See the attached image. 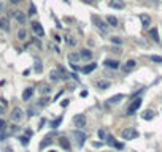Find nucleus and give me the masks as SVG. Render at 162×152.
<instances>
[{"label":"nucleus","mask_w":162,"mask_h":152,"mask_svg":"<svg viewBox=\"0 0 162 152\" xmlns=\"http://www.w3.org/2000/svg\"><path fill=\"white\" fill-rule=\"evenodd\" d=\"M21 143L24 144V146H27V143H29V138H26V136H22L21 138Z\"/></svg>","instance_id":"35"},{"label":"nucleus","mask_w":162,"mask_h":152,"mask_svg":"<svg viewBox=\"0 0 162 152\" xmlns=\"http://www.w3.org/2000/svg\"><path fill=\"white\" fill-rule=\"evenodd\" d=\"M65 41H67V44H69L70 48H73V46H76V40L73 37H65Z\"/></svg>","instance_id":"27"},{"label":"nucleus","mask_w":162,"mask_h":152,"mask_svg":"<svg viewBox=\"0 0 162 152\" xmlns=\"http://www.w3.org/2000/svg\"><path fill=\"white\" fill-rule=\"evenodd\" d=\"M29 14H35V5H30V10H29Z\"/></svg>","instance_id":"36"},{"label":"nucleus","mask_w":162,"mask_h":152,"mask_svg":"<svg viewBox=\"0 0 162 152\" xmlns=\"http://www.w3.org/2000/svg\"><path fill=\"white\" fill-rule=\"evenodd\" d=\"M73 124H75V127H78V128L84 127L86 125V116L84 114H75L73 116Z\"/></svg>","instance_id":"6"},{"label":"nucleus","mask_w":162,"mask_h":152,"mask_svg":"<svg viewBox=\"0 0 162 152\" xmlns=\"http://www.w3.org/2000/svg\"><path fill=\"white\" fill-rule=\"evenodd\" d=\"M111 41L116 43V44H121L122 43V40H121V38H118V37H113V38H111Z\"/></svg>","instance_id":"34"},{"label":"nucleus","mask_w":162,"mask_h":152,"mask_svg":"<svg viewBox=\"0 0 162 152\" xmlns=\"http://www.w3.org/2000/svg\"><path fill=\"white\" fill-rule=\"evenodd\" d=\"M96 68H97V64H89V65H86V67H83V68H81V71H83V73H86V75H87V73L94 71Z\"/></svg>","instance_id":"20"},{"label":"nucleus","mask_w":162,"mask_h":152,"mask_svg":"<svg viewBox=\"0 0 162 152\" xmlns=\"http://www.w3.org/2000/svg\"><path fill=\"white\" fill-rule=\"evenodd\" d=\"M51 141H53V139H51V136H49V135H48V136H44V139H43L41 144H40V148H41V149H44L48 144H51Z\"/></svg>","instance_id":"25"},{"label":"nucleus","mask_w":162,"mask_h":152,"mask_svg":"<svg viewBox=\"0 0 162 152\" xmlns=\"http://www.w3.org/2000/svg\"><path fill=\"white\" fill-rule=\"evenodd\" d=\"M32 94H33V89L32 87H27L24 92H22V98L24 100H29L30 97H32Z\"/></svg>","instance_id":"23"},{"label":"nucleus","mask_w":162,"mask_h":152,"mask_svg":"<svg viewBox=\"0 0 162 152\" xmlns=\"http://www.w3.org/2000/svg\"><path fill=\"white\" fill-rule=\"evenodd\" d=\"M48 103H49V100H48L46 97H43V98L40 100V103H38V106H46Z\"/></svg>","instance_id":"33"},{"label":"nucleus","mask_w":162,"mask_h":152,"mask_svg":"<svg viewBox=\"0 0 162 152\" xmlns=\"http://www.w3.org/2000/svg\"><path fill=\"white\" fill-rule=\"evenodd\" d=\"M137 67V62L133 60V59H130V60H127L126 62V65H124V71H130V70H133Z\"/></svg>","instance_id":"18"},{"label":"nucleus","mask_w":162,"mask_h":152,"mask_svg":"<svg viewBox=\"0 0 162 152\" xmlns=\"http://www.w3.org/2000/svg\"><path fill=\"white\" fill-rule=\"evenodd\" d=\"M14 19L19 22V24H26V14L22 11H14Z\"/></svg>","instance_id":"14"},{"label":"nucleus","mask_w":162,"mask_h":152,"mask_svg":"<svg viewBox=\"0 0 162 152\" xmlns=\"http://www.w3.org/2000/svg\"><path fill=\"white\" fill-rule=\"evenodd\" d=\"M140 106H142V98L138 97V98H133L130 101V105L127 106V109H126V114L127 116H132V114H135V112L140 109Z\"/></svg>","instance_id":"1"},{"label":"nucleus","mask_w":162,"mask_h":152,"mask_svg":"<svg viewBox=\"0 0 162 152\" xmlns=\"http://www.w3.org/2000/svg\"><path fill=\"white\" fill-rule=\"evenodd\" d=\"M97 87L102 89V91H105V89L110 87V81H99V82H97Z\"/></svg>","instance_id":"24"},{"label":"nucleus","mask_w":162,"mask_h":152,"mask_svg":"<svg viewBox=\"0 0 162 152\" xmlns=\"http://www.w3.org/2000/svg\"><path fill=\"white\" fill-rule=\"evenodd\" d=\"M149 59H151L153 62H156V64H162V57H160V55H154V54H153Z\"/></svg>","instance_id":"31"},{"label":"nucleus","mask_w":162,"mask_h":152,"mask_svg":"<svg viewBox=\"0 0 162 152\" xmlns=\"http://www.w3.org/2000/svg\"><path fill=\"white\" fill-rule=\"evenodd\" d=\"M0 29L5 30V32L10 30V21L7 18H0Z\"/></svg>","instance_id":"16"},{"label":"nucleus","mask_w":162,"mask_h":152,"mask_svg":"<svg viewBox=\"0 0 162 152\" xmlns=\"http://www.w3.org/2000/svg\"><path fill=\"white\" fill-rule=\"evenodd\" d=\"M32 30L37 37H44V30H43L40 22H32Z\"/></svg>","instance_id":"7"},{"label":"nucleus","mask_w":162,"mask_h":152,"mask_svg":"<svg viewBox=\"0 0 162 152\" xmlns=\"http://www.w3.org/2000/svg\"><path fill=\"white\" fill-rule=\"evenodd\" d=\"M97 135H99V138H100V139H107V132H105L103 128H100V130L97 132Z\"/></svg>","instance_id":"30"},{"label":"nucleus","mask_w":162,"mask_h":152,"mask_svg":"<svg viewBox=\"0 0 162 152\" xmlns=\"http://www.w3.org/2000/svg\"><path fill=\"white\" fill-rule=\"evenodd\" d=\"M3 10V5H0V11H2Z\"/></svg>","instance_id":"41"},{"label":"nucleus","mask_w":162,"mask_h":152,"mask_svg":"<svg viewBox=\"0 0 162 152\" xmlns=\"http://www.w3.org/2000/svg\"><path fill=\"white\" fill-rule=\"evenodd\" d=\"M138 18H140L142 25L145 27V29H148V27L151 25V16H148V14H140Z\"/></svg>","instance_id":"8"},{"label":"nucleus","mask_w":162,"mask_h":152,"mask_svg":"<svg viewBox=\"0 0 162 152\" xmlns=\"http://www.w3.org/2000/svg\"><path fill=\"white\" fill-rule=\"evenodd\" d=\"M18 38H19V40H22V41H24L26 38H27V33H26L24 29H19V32H18Z\"/></svg>","instance_id":"28"},{"label":"nucleus","mask_w":162,"mask_h":152,"mask_svg":"<svg viewBox=\"0 0 162 152\" xmlns=\"http://www.w3.org/2000/svg\"><path fill=\"white\" fill-rule=\"evenodd\" d=\"M69 101H70V100H64L62 103H60V106H64V108H65V106H69Z\"/></svg>","instance_id":"37"},{"label":"nucleus","mask_w":162,"mask_h":152,"mask_svg":"<svg viewBox=\"0 0 162 152\" xmlns=\"http://www.w3.org/2000/svg\"><path fill=\"white\" fill-rule=\"evenodd\" d=\"M81 2H89V0H81Z\"/></svg>","instance_id":"42"},{"label":"nucleus","mask_w":162,"mask_h":152,"mask_svg":"<svg viewBox=\"0 0 162 152\" xmlns=\"http://www.w3.org/2000/svg\"><path fill=\"white\" fill-rule=\"evenodd\" d=\"M103 65L107 67V68H113V70L119 68V62L118 60H111V59H107V60L103 62Z\"/></svg>","instance_id":"9"},{"label":"nucleus","mask_w":162,"mask_h":152,"mask_svg":"<svg viewBox=\"0 0 162 152\" xmlns=\"http://www.w3.org/2000/svg\"><path fill=\"white\" fill-rule=\"evenodd\" d=\"M49 92H51V89H49L48 84H41V86H40V94L46 95V94H49Z\"/></svg>","instance_id":"26"},{"label":"nucleus","mask_w":162,"mask_h":152,"mask_svg":"<svg viewBox=\"0 0 162 152\" xmlns=\"http://www.w3.org/2000/svg\"><path fill=\"white\" fill-rule=\"evenodd\" d=\"M60 122H62V117H59V119H56L54 122H51V128H57Z\"/></svg>","instance_id":"32"},{"label":"nucleus","mask_w":162,"mask_h":152,"mask_svg":"<svg viewBox=\"0 0 162 152\" xmlns=\"http://www.w3.org/2000/svg\"><path fill=\"white\" fill-rule=\"evenodd\" d=\"M80 55H81V59H84V60H91L92 59V52L89 49H81Z\"/></svg>","instance_id":"17"},{"label":"nucleus","mask_w":162,"mask_h":152,"mask_svg":"<svg viewBox=\"0 0 162 152\" xmlns=\"http://www.w3.org/2000/svg\"><path fill=\"white\" fill-rule=\"evenodd\" d=\"M59 144H60V148H62L64 151H67V152H69L72 148H70V143H69V139H67L65 136H62V138H60L59 139Z\"/></svg>","instance_id":"13"},{"label":"nucleus","mask_w":162,"mask_h":152,"mask_svg":"<svg viewBox=\"0 0 162 152\" xmlns=\"http://www.w3.org/2000/svg\"><path fill=\"white\" fill-rule=\"evenodd\" d=\"M121 136L129 141V139H135V138L138 136V132L135 130V128H130V127H129V128H124V130H122Z\"/></svg>","instance_id":"3"},{"label":"nucleus","mask_w":162,"mask_h":152,"mask_svg":"<svg viewBox=\"0 0 162 152\" xmlns=\"http://www.w3.org/2000/svg\"><path fill=\"white\" fill-rule=\"evenodd\" d=\"M22 119H24V112H22L21 108H14L11 111V121L13 122H21Z\"/></svg>","instance_id":"5"},{"label":"nucleus","mask_w":162,"mask_h":152,"mask_svg":"<svg viewBox=\"0 0 162 152\" xmlns=\"http://www.w3.org/2000/svg\"><path fill=\"white\" fill-rule=\"evenodd\" d=\"M49 152H56V151H49Z\"/></svg>","instance_id":"43"},{"label":"nucleus","mask_w":162,"mask_h":152,"mask_svg":"<svg viewBox=\"0 0 162 152\" xmlns=\"http://www.w3.org/2000/svg\"><path fill=\"white\" fill-rule=\"evenodd\" d=\"M122 98H124V95H122V94H116V95H113V97L108 98V103L110 105H118Z\"/></svg>","instance_id":"10"},{"label":"nucleus","mask_w":162,"mask_h":152,"mask_svg":"<svg viewBox=\"0 0 162 152\" xmlns=\"http://www.w3.org/2000/svg\"><path fill=\"white\" fill-rule=\"evenodd\" d=\"M92 22L96 24V27L102 32V33H108V25L105 24V22L102 21V19H99V16H96V14H92Z\"/></svg>","instance_id":"2"},{"label":"nucleus","mask_w":162,"mask_h":152,"mask_svg":"<svg viewBox=\"0 0 162 152\" xmlns=\"http://www.w3.org/2000/svg\"><path fill=\"white\" fill-rule=\"evenodd\" d=\"M81 59V55L80 54H75V52H70L69 54V60H70V64H76L78 60Z\"/></svg>","instance_id":"21"},{"label":"nucleus","mask_w":162,"mask_h":152,"mask_svg":"<svg viewBox=\"0 0 162 152\" xmlns=\"http://www.w3.org/2000/svg\"><path fill=\"white\" fill-rule=\"evenodd\" d=\"M73 136H75V139H76V144H78V148H83L84 146V143H86V133L84 132H81V130H75L73 132Z\"/></svg>","instance_id":"4"},{"label":"nucleus","mask_w":162,"mask_h":152,"mask_svg":"<svg viewBox=\"0 0 162 152\" xmlns=\"http://www.w3.org/2000/svg\"><path fill=\"white\" fill-rule=\"evenodd\" d=\"M3 125H5V122H3V121H0V128H3Z\"/></svg>","instance_id":"39"},{"label":"nucleus","mask_w":162,"mask_h":152,"mask_svg":"<svg viewBox=\"0 0 162 152\" xmlns=\"http://www.w3.org/2000/svg\"><path fill=\"white\" fill-rule=\"evenodd\" d=\"M149 38H151L154 43H159V41H160V38H159V35H157V29H156V27H153V29L149 30Z\"/></svg>","instance_id":"15"},{"label":"nucleus","mask_w":162,"mask_h":152,"mask_svg":"<svg viewBox=\"0 0 162 152\" xmlns=\"http://www.w3.org/2000/svg\"><path fill=\"white\" fill-rule=\"evenodd\" d=\"M142 117H143L145 121H151L153 117H154V111H153V109H146V111H143Z\"/></svg>","instance_id":"19"},{"label":"nucleus","mask_w":162,"mask_h":152,"mask_svg":"<svg viewBox=\"0 0 162 152\" xmlns=\"http://www.w3.org/2000/svg\"><path fill=\"white\" fill-rule=\"evenodd\" d=\"M11 3H19V0H11Z\"/></svg>","instance_id":"40"},{"label":"nucleus","mask_w":162,"mask_h":152,"mask_svg":"<svg viewBox=\"0 0 162 152\" xmlns=\"http://www.w3.org/2000/svg\"><path fill=\"white\" fill-rule=\"evenodd\" d=\"M49 79L51 81H59L60 79V68H54L49 73Z\"/></svg>","instance_id":"11"},{"label":"nucleus","mask_w":162,"mask_h":152,"mask_svg":"<svg viewBox=\"0 0 162 152\" xmlns=\"http://www.w3.org/2000/svg\"><path fill=\"white\" fill-rule=\"evenodd\" d=\"M110 7L115 8V10H122V8H124V2H122V0H111Z\"/></svg>","instance_id":"12"},{"label":"nucleus","mask_w":162,"mask_h":152,"mask_svg":"<svg viewBox=\"0 0 162 152\" xmlns=\"http://www.w3.org/2000/svg\"><path fill=\"white\" fill-rule=\"evenodd\" d=\"M81 97H87V91H83L81 92Z\"/></svg>","instance_id":"38"},{"label":"nucleus","mask_w":162,"mask_h":152,"mask_svg":"<svg viewBox=\"0 0 162 152\" xmlns=\"http://www.w3.org/2000/svg\"><path fill=\"white\" fill-rule=\"evenodd\" d=\"M107 22L111 27H118V19H116L115 16H107Z\"/></svg>","instance_id":"22"},{"label":"nucleus","mask_w":162,"mask_h":152,"mask_svg":"<svg viewBox=\"0 0 162 152\" xmlns=\"http://www.w3.org/2000/svg\"><path fill=\"white\" fill-rule=\"evenodd\" d=\"M41 70H43V67H41V62L37 59V60H35V71H37V73H41Z\"/></svg>","instance_id":"29"}]
</instances>
